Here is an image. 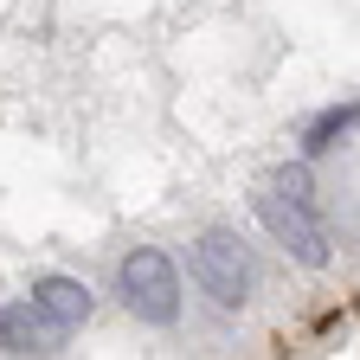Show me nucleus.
<instances>
[{
  "label": "nucleus",
  "mask_w": 360,
  "mask_h": 360,
  "mask_svg": "<svg viewBox=\"0 0 360 360\" xmlns=\"http://www.w3.org/2000/svg\"><path fill=\"white\" fill-rule=\"evenodd\" d=\"M360 122V103H335V110H322L309 129H302V155H322V148H335L341 135Z\"/></svg>",
  "instance_id": "20e7f679"
},
{
  "label": "nucleus",
  "mask_w": 360,
  "mask_h": 360,
  "mask_svg": "<svg viewBox=\"0 0 360 360\" xmlns=\"http://www.w3.org/2000/svg\"><path fill=\"white\" fill-rule=\"evenodd\" d=\"M122 296L142 322H174L180 315V277H174V264L161 251H135L122 264Z\"/></svg>",
  "instance_id": "7ed1b4c3"
},
{
  "label": "nucleus",
  "mask_w": 360,
  "mask_h": 360,
  "mask_svg": "<svg viewBox=\"0 0 360 360\" xmlns=\"http://www.w3.org/2000/svg\"><path fill=\"white\" fill-rule=\"evenodd\" d=\"M187 270H193V283H200L212 302H225V309H238V302L257 290V251H251L238 232H225V225L193 245Z\"/></svg>",
  "instance_id": "f03ea898"
},
{
  "label": "nucleus",
  "mask_w": 360,
  "mask_h": 360,
  "mask_svg": "<svg viewBox=\"0 0 360 360\" xmlns=\"http://www.w3.org/2000/svg\"><path fill=\"white\" fill-rule=\"evenodd\" d=\"M251 212L270 225V238H277L296 264H309V270L328 264V232H322V219H315V193H309V167L302 161L270 174L251 193Z\"/></svg>",
  "instance_id": "f257e3e1"
},
{
  "label": "nucleus",
  "mask_w": 360,
  "mask_h": 360,
  "mask_svg": "<svg viewBox=\"0 0 360 360\" xmlns=\"http://www.w3.org/2000/svg\"><path fill=\"white\" fill-rule=\"evenodd\" d=\"M39 302L52 309L58 322H77V315L90 309V302H84V290H71V283H39Z\"/></svg>",
  "instance_id": "39448f33"
}]
</instances>
